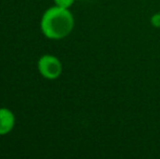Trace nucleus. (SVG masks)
Returning <instances> with one entry per match:
<instances>
[{
	"mask_svg": "<svg viewBox=\"0 0 160 159\" xmlns=\"http://www.w3.org/2000/svg\"><path fill=\"white\" fill-rule=\"evenodd\" d=\"M74 28V17L69 9L53 6L44 12L40 20V31L46 38L63 39Z\"/></svg>",
	"mask_w": 160,
	"mask_h": 159,
	"instance_id": "nucleus-1",
	"label": "nucleus"
},
{
	"mask_svg": "<svg viewBox=\"0 0 160 159\" xmlns=\"http://www.w3.org/2000/svg\"><path fill=\"white\" fill-rule=\"evenodd\" d=\"M37 70L42 77L56 80L62 73V63L59 58L53 55H44L37 61Z\"/></svg>",
	"mask_w": 160,
	"mask_h": 159,
	"instance_id": "nucleus-2",
	"label": "nucleus"
},
{
	"mask_svg": "<svg viewBox=\"0 0 160 159\" xmlns=\"http://www.w3.org/2000/svg\"><path fill=\"white\" fill-rule=\"evenodd\" d=\"M15 127V116L6 107L0 108V136L9 134Z\"/></svg>",
	"mask_w": 160,
	"mask_h": 159,
	"instance_id": "nucleus-3",
	"label": "nucleus"
},
{
	"mask_svg": "<svg viewBox=\"0 0 160 159\" xmlns=\"http://www.w3.org/2000/svg\"><path fill=\"white\" fill-rule=\"evenodd\" d=\"M74 1H75V0H53L56 6L61 7V8H64V9L71 8V7L73 6Z\"/></svg>",
	"mask_w": 160,
	"mask_h": 159,
	"instance_id": "nucleus-4",
	"label": "nucleus"
},
{
	"mask_svg": "<svg viewBox=\"0 0 160 159\" xmlns=\"http://www.w3.org/2000/svg\"><path fill=\"white\" fill-rule=\"evenodd\" d=\"M150 23H152V25L154 26V27L160 28V12H157L152 15V17H150Z\"/></svg>",
	"mask_w": 160,
	"mask_h": 159,
	"instance_id": "nucleus-5",
	"label": "nucleus"
}]
</instances>
